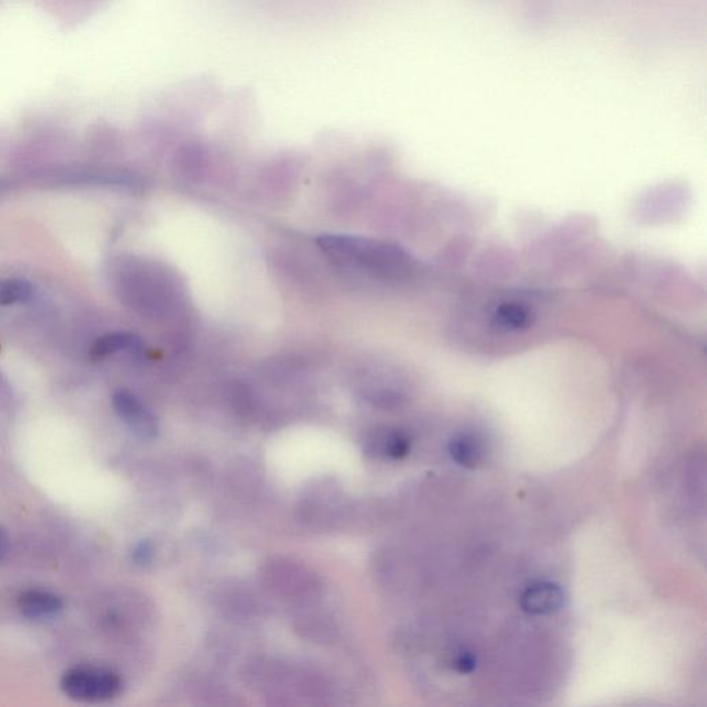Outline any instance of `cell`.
<instances>
[{
    "label": "cell",
    "mask_w": 707,
    "mask_h": 707,
    "mask_svg": "<svg viewBox=\"0 0 707 707\" xmlns=\"http://www.w3.org/2000/svg\"><path fill=\"white\" fill-rule=\"evenodd\" d=\"M319 248L340 266L382 279H404L413 271V261L398 246L351 235H322Z\"/></svg>",
    "instance_id": "1"
},
{
    "label": "cell",
    "mask_w": 707,
    "mask_h": 707,
    "mask_svg": "<svg viewBox=\"0 0 707 707\" xmlns=\"http://www.w3.org/2000/svg\"><path fill=\"white\" fill-rule=\"evenodd\" d=\"M122 680L112 670L97 666H74L61 676L60 687L68 698L76 702L99 703L111 701L122 691Z\"/></svg>",
    "instance_id": "2"
},
{
    "label": "cell",
    "mask_w": 707,
    "mask_h": 707,
    "mask_svg": "<svg viewBox=\"0 0 707 707\" xmlns=\"http://www.w3.org/2000/svg\"><path fill=\"white\" fill-rule=\"evenodd\" d=\"M112 406L118 418L128 429L143 440H151L158 434V420L154 413L141 402L132 391L119 390L112 395Z\"/></svg>",
    "instance_id": "3"
},
{
    "label": "cell",
    "mask_w": 707,
    "mask_h": 707,
    "mask_svg": "<svg viewBox=\"0 0 707 707\" xmlns=\"http://www.w3.org/2000/svg\"><path fill=\"white\" fill-rule=\"evenodd\" d=\"M520 605L529 615H553L564 608L565 593L557 583H534L521 594Z\"/></svg>",
    "instance_id": "4"
},
{
    "label": "cell",
    "mask_w": 707,
    "mask_h": 707,
    "mask_svg": "<svg viewBox=\"0 0 707 707\" xmlns=\"http://www.w3.org/2000/svg\"><path fill=\"white\" fill-rule=\"evenodd\" d=\"M18 608L29 621L56 618L64 608L63 598L47 590H27L18 598Z\"/></svg>",
    "instance_id": "5"
},
{
    "label": "cell",
    "mask_w": 707,
    "mask_h": 707,
    "mask_svg": "<svg viewBox=\"0 0 707 707\" xmlns=\"http://www.w3.org/2000/svg\"><path fill=\"white\" fill-rule=\"evenodd\" d=\"M448 452L453 462L464 469H477L487 456L484 441L480 435L471 431L453 435L448 444Z\"/></svg>",
    "instance_id": "6"
},
{
    "label": "cell",
    "mask_w": 707,
    "mask_h": 707,
    "mask_svg": "<svg viewBox=\"0 0 707 707\" xmlns=\"http://www.w3.org/2000/svg\"><path fill=\"white\" fill-rule=\"evenodd\" d=\"M97 357H107L116 353H130L133 355L145 354V344L139 337L126 332L108 333L97 340L93 347Z\"/></svg>",
    "instance_id": "7"
},
{
    "label": "cell",
    "mask_w": 707,
    "mask_h": 707,
    "mask_svg": "<svg viewBox=\"0 0 707 707\" xmlns=\"http://www.w3.org/2000/svg\"><path fill=\"white\" fill-rule=\"evenodd\" d=\"M35 296V288L31 282L23 278L0 279V306L9 307L16 304L31 302Z\"/></svg>",
    "instance_id": "8"
},
{
    "label": "cell",
    "mask_w": 707,
    "mask_h": 707,
    "mask_svg": "<svg viewBox=\"0 0 707 707\" xmlns=\"http://www.w3.org/2000/svg\"><path fill=\"white\" fill-rule=\"evenodd\" d=\"M380 452L387 458L400 460L404 459L411 451V440L400 431H387L382 434V438L377 441Z\"/></svg>",
    "instance_id": "9"
},
{
    "label": "cell",
    "mask_w": 707,
    "mask_h": 707,
    "mask_svg": "<svg viewBox=\"0 0 707 707\" xmlns=\"http://www.w3.org/2000/svg\"><path fill=\"white\" fill-rule=\"evenodd\" d=\"M495 319L496 324L500 328H505L507 331H517V329L527 325L529 315L524 307L511 303L499 307V310L496 311Z\"/></svg>",
    "instance_id": "10"
},
{
    "label": "cell",
    "mask_w": 707,
    "mask_h": 707,
    "mask_svg": "<svg viewBox=\"0 0 707 707\" xmlns=\"http://www.w3.org/2000/svg\"><path fill=\"white\" fill-rule=\"evenodd\" d=\"M451 666L456 673L462 674V676L474 673L477 669V656L470 651H460L453 655Z\"/></svg>",
    "instance_id": "11"
},
{
    "label": "cell",
    "mask_w": 707,
    "mask_h": 707,
    "mask_svg": "<svg viewBox=\"0 0 707 707\" xmlns=\"http://www.w3.org/2000/svg\"><path fill=\"white\" fill-rule=\"evenodd\" d=\"M10 550V538L6 528L0 525V564L6 560Z\"/></svg>",
    "instance_id": "12"
},
{
    "label": "cell",
    "mask_w": 707,
    "mask_h": 707,
    "mask_svg": "<svg viewBox=\"0 0 707 707\" xmlns=\"http://www.w3.org/2000/svg\"><path fill=\"white\" fill-rule=\"evenodd\" d=\"M133 556L134 560H136V563H147V561L150 560L151 556L150 546H148L147 543H141V545L137 546L136 550H134Z\"/></svg>",
    "instance_id": "13"
}]
</instances>
